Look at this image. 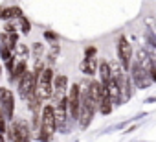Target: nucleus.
<instances>
[{"mask_svg": "<svg viewBox=\"0 0 156 142\" xmlns=\"http://www.w3.org/2000/svg\"><path fill=\"white\" fill-rule=\"evenodd\" d=\"M51 83H53V70L50 66H46L37 78V85H35V96L44 102L48 98H51Z\"/></svg>", "mask_w": 156, "mask_h": 142, "instance_id": "nucleus-2", "label": "nucleus"}, {"mask_svg": "<svg viewBox=\"0 0 156 142\" xmlns=\"http://www.w3.org/2000/svg\"><path fill=\"white\" fill-rule=\"evenodd\" d=\"M118 59H119V65L123 70H130V65H132V46L130 43L127 41L125 35H121L118 39Z\"/></svg>", "mask_w": 156, "mask_h": 142, "instance_id": "nucleus-5", "label": "nucleus"}, {"mask_svg": "<svg viewBox=\"0 0 156 142\" xmlns=\"http://www.w3.org/2000/svg\"><path fill=\"white\" fill-rule=\"evenodd\" d=\"M136 63H140V66H143L145 70H147V72H149V70H151V66H152V61H151V55L147 54V50L145 48H140L138 50V54H136Z\"/></svg>", "mask_w": 156, "mask_h": 142, "instance_id": "nucleus-13", "label": "nucleus"}, {"mask_svg": "<svg viewBox=\"0 0 156 142\" xmlns=\"http://www.w3.org/2000/svg\"><path fill=\"white\" fill-rule=\"evenodd\" d=\"M98 70V59L96 57H85L81 61V72L87 76H94Z\"/></svg>", "mask_w": 156, "mask_h": 142, "instance_id": "nucleus-11", "label": "nucleus"}, {"mask_svg": "<svg viewBox=\"0 0 156 142\" xmlns=\"http://www.w3.org/2000/svg\"><path fill=\"white\" fill-rule=\"evenodd\" d=\"M57 125H55V114H53V105H44L42 107V114H41V140L50 142L53 133H55Z\"/></svg>", "mask_w": 156, "mask_h": 142, "instance_id": "nucleus-1", "label": "nucleus"}, {"mask_svg": "<svg viewBox=\"0 0 156 142\" xmlns=\"http://www.w3.org/2000/svg\"><path fill=\"white\" fill-rule=\"evenodd\" d=\"M108 81H110V66H108L107 61H103V63L99 65V83L105 87Z\"/></svg>", "mask_w": 156, "mask_h": 142, "instance_id": "nucleus-15", "label": "nucleus"}, {"mask_svg": "<svg viewBox=\"0 0 156 142\" xmlns=\"http://www.w3.org/2000/svg\"><path fill=\"white\" fill-rule=\"evenodd\" d=\"M0 109H2L4 118H13L15 100H13V92L6 87H0Z\"/></svg>", "mask_w": 156, "mask_h": 142, "instance_id": "nucleus-6", "label": "nucleus"}, {"mask_svg": "<svg viewBox=\"0 0 156 142\" xmlns=\"http://www.w3.org/2000/svg\"><path fill=\"white\" fill-rule=\"evenodd\" d=\"M66 91H68V78L64 74H59L53 78V83H51V96L57 102H61L62 98H66Z\"/></svg>", "mask_w": 156, "mask_h": 142, "instance_id": "nucleus-8", "label": "nucleus"}, {"mask_svg": "<svg viewBox=\"0 0 156 142\" xmlns=\"http://www.w3.org/2000/svg\"><path fill=\"white\" fill-rule=\"evenodd\" d=\"M15 61H17V59H15ZM26 70H28V68H26V61H17L13 72H11V80H13V81H19V80L26 74Z\"/></svg>", "mask_w": 156, "mask_h": 142, "instance_id": "nucleus-14", "label": "nucleus"}, {"mask_svg": "<svg viewBox=\"0 0 156 142\" xmlns=\"http://www.w3.org/2000/svg\"><path fill=\"white\" fill-rule=\"evenodd\" d=\"M85 57H96V46H87L85 48Z\"/></svg>", "mask_w": 156, "mask_h": 142, "instance_id": "nucleus-19", "label": "nucleus"}, {"mask_svg": "<svg viewBox=\"0 0 156 142\" xmlns=\"http://www.w3.org/2000/svg\"><path fill=\"white\" fill-rule=\"evenodd\" d=\"M9 138H13V142H30V129L24 122L15 120L11 129H9Z\"/></svg>", "mask_w": 156, "mask_h": 142, "instance_id": "nucleus-10", "label": "nucleus"}, {"mask_svg": "<svg viewBox=\"0 0 156 142\" xmlns=\"http://www.w3.org/2000/svg\"><path fill=\"white\" fill-rule=\"evenodd\" d=\"M13 52L17 54V61H26L28 59V55H30V50H28V46L26 44H15V48H13Z\"/></svg>", "mask_w": 156, "mask_h": 142, "instance_id": "nucleus-16", "label": "nucleus"}, {"mask_svg": "<svg viewBox=\"0 0 156 142\" xmlns=\"http://www.w3.org/2000/svg\"><path fill=\"white\" fill-rule=\"evenodd\" d=\"M35 85H37V78L33 72L26 70V74L19 80V94L20 98H28L35 92Z\"/></svg>", "mask_w": 156, "mask_h": 142, "instance_id": "nucleus-7", "label": "nucleus"}, {"mask_svg": "<svg viewBox=\"0 0 156 142\" xmlns=\"http://www.w3.org/2000/svg\"><path fill=\"white\" fill-rule=\"evenodd\" d=\"M33 55H35V59H41V55H42V44L41 43L33 44Z\"/></svg>", "mask_w": 156, "mask_h": 142, "instance_id": "nucleus-18", "label": "nucleus"}, {"mask_svg": "<svg viewBox=\"0 0 156 142\" xmlns=\"http://www.w3.org/2000/svg\"><path fill=\"white\" fill-rule=\"evenodd\" d=\"M0 17L6 19V21H11V19H22L24 13H22L20 8L13 6V8H2V9H0Z\"/></svg>", "mask_w": 156, "mask_h": 142, "instance_id": "nucleus-12", "label": "nucleus"}, {"mask_svg": "<svg viewBox=\"0 0 156 142\" xmlns=\"http://www.w3.org/2000/svg\"><path fill=\"white\" fill-rule=\"evenodd\" d=\"M66 102H68V114L73 120H77V116H79V105H81V87H79V83H73L68 89Z\"/></svg>", "mask_w": 156, "mask_h": 142, "instance_id": "nucleus-3", "label": "nucleus"}, {"mask_svg": "<svg viewBox=\"0 0 156 142\" xmlns=\"http://www.w3.org/2000/svg\"><path fill=\"white\" fill-rule=\"evenodd\" d=\"M0 131H2V133H6V120H4V114H2V111H0Z\"/></svg>", "mask_w": 156, "mask_h": 142, "instance_id": "nucleus-20", "label": "nucleus"}, {"mask_svg": "<svg viewBox=\"0 0 156 142\" xmlns=\"http://www.w3.org/2000/svg\"><path fill=\"white\" fill-rule=\"evenodd\" d=\"M53 114H55V125H57V129H66V122H68V102H66V98H62L61 102L55 103Z\"/></svg>", "mask_w": 156, "mask_h": 142, "instance_id": "nucleus-9", "label": "nucleus"}, {"mask_svg": "<svg viewBox=\"0 0 156 142\" xmlns=\"http://www.w3.org/2000/svg\"><path fill=\"white\" fill-rule=\"evenodd\" d=\"M44 37L50 39V41H55V39H57V35H55L53 32H44Z\"/></svg>", "mask_w": 156, "mask_h": 142, "instance_id": "nucleus-21", "label": "nucleus"}, {"mask_svg": "<svg viewBox=\"0 0 156 142\" xmlns=\"http://www.w3.org/2000/svg\"><path fill=\"white\" fill-rule=\"evenodd\" d=\"M20 28H22V33H30V28H31V26H30V21H28L26 17L20 19Z\"/></svg>", "mask_w": 156, "mask_h": 142, "instance_id": "nucleus-17", "label": "nucleus"}, {"mask_svg": "<svg viewBox=\"0 0 156 142\" xmlns=\"http://www.w3.org/2000/svg\"><path fill=\"white\" fill-rule=\"evenodd\" d=\"M130 81L138 87V89H147L152 81H151V76H149V72L143 68V66H140V63H132L130 65Z\"/></svg>", "mask_w": 156, "mask_h": 142, "instance_id": "nucleus-4", "label": "nucleus"}]
</instances>
